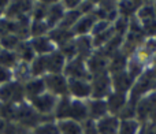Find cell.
Wrapping results in <instances>:
<instances>
[{"label": "cell", "instance_id": "1", "mask_svg": "<svg viewBox=\"0 0 156 134\" xmlns=\"http://www.w3.org/2000/svg\"><path fill=\"white\" fill-rule=\"evenodd\" d=\"M26 101L23 92V83L16 81L0 86V104L2 105H18Z\"/></svg>", "mask_w": 156, "mask_h": 134}, {"label": "cell", "instance_id": "2", "mask_svg": "<svg viewBox=\"0 0 156 134\" xmlns=\"http://www.w3.org/2000/svg\"><path fill=\"white\" fill-rule=\"evenodd\" d=\"M58 100L59 97L54 96V94L48 93H43L41 96L36 97L34 100L29 101V104L32 105V108L40 116L43 118H47V116H54V112H55V108H56V104H58Z\"/></svg>", "mask_w": 156, "mask_h": 134}, {"label": "cell", "instance_id": "3", "mask_svg": "<svg viewBox=\"0 0 156 134\" xmlns=\"http://www.w3.org/2000/svg\"><path fill=\"white\" fill-rule=\"evenodd\" d=\"M45 83V90L56 97L69 96V83L67 78L63 74H47L43 77Z\"/></svg>", "mask_w": 156, "mask_h": 134}, {"label": "cell", "instance_id": "4", "mask_svg": "<svg viewBox=\"0 0 156 134\" xmlns=\"http://www.w3.org/2000/svg\"><path fill=\"white\" fill-rule=\"evenodd\" d=\"M33 2H10L4 11V18L8 21H19V19H32Z\"/></svg>", "mask_w": 156, "mask_h": 134}, {"label": "cell", "instance_id": "5", "mask_svg": "<svg viewBox=\"0 0 156 134\" xmlns=\"http://www.w3.org/2000/svg\"><path fill=\"white\" fill-rule=\"evenodd\" d=\"M63 75L67 79H83L88 78V70H86L83 60L81 58H74L69 60L63 70Z\"/></svg>", "mask_w": 156, "mask_h": 134}, {"label": "cell", "instance_id": "6", "mask_svg": "<svg viewBox=\"0 0 156 134\" xmlns=\"http://www.w3.org/2000/svg\"><path fill=\"white\" fill-rule=\"evenodd\" d=\"M43 58H44L47 74H63V70H65L66 66V59L59 51H55Z\"/></svg>", "mask_w": 156, "mask_h": 134}, {"label": "cell", "instance_id": "7", "mask_svg": "<svg viewBox=\"0 0 156 134\" xmlns=\"http://www.w3.org/2000/svg\"><path fill=\"white\" fill-rule=\"evenodd\" d=\"M23 92H25V99L26 101H32L36 97L41 96L45 93V83H44L43 78H30L29 81L23 83Z\"/></svg>", "mask_w": 156, "mask_h": 134}, {"label": "cell", "instance_id": "8", "mask_svg": "<svg viewBox=\"0 0 156 134\" xmlns=\"http://www.w3.org/2000/svg\"><path fill=\"white\" fill-rule=\"evenodd\" d=\"M30 45L37 56H45L52 52H55V44L48 36H41V37H33L30 38Z\"/></svg>", "mask_w": 156, "mask_h": 134}, {"label": "cell", "instance_id": "9", "mask_svg": "<svg viewBox=\"0 0 156 134\" xmlns=\"http://www.w3.org/2000/svg\"><path fill=\"white\" fill-rule=\"evenodd\" d=\"M69 83V96H74L78 99L81 97L92 96V88L86 81L83 79H67Z\"/></svg>", "mask_w": 156, "mask_h": 134}, {"label": "cell", "instance_id": "10", "mask_svg": "<svg viewBox=\"0 0 156 134\" xmlns=\"http://www.w3.org/2000/svg\"><path fill=\"white\" fill-rule=\"evenodd\" d=\"M65 12H66V10L62 3H51L49 4L48 12H47V16H45V22L49 26V29L52 30L54 27H56L60 23Z\"/></svg>", "mask_w": 156, "mask_h": 134}, {"label": "cell", "instance_id": "11", "mask_svg": "<svg viewBox=\"0 0 156 134\" xmlns=\"http://www.w3.org/2000/svg\"><path fill=\"white\" fill-rule=\"evenodd\" d=\"M92 88V96L96 100L107 94L108 89H110V79L105 74H97L93 75V82L90 85Z\"/></svg>", "mask_w": 156, "mask_h": 134}, {"label": "cell", "instance_id": "12", "mask_svg": "<svg viewBox=\"0 0 156 134\" xmlns=\"http://www.w3.org/2000/svg\"><path fill=\"white\" fill-rule=\"evenodd\" d=\"M73 36H74V33L71 32V30L63 29V27H58V26L54 27V29L48 33V37L51 38L52 43H54L55 45H58L59 48L63 47L65 44L73 41Z\"/></svg>", "mask_w": 156, "mask_h": 134}, {"label": "cell", "instance_id": "13", "mask_svg": "<svg viewBox=\"0 0 156 134\" xmlns=\"http://www.w3.org/2000/svg\"><path fill=\"white\" fill-rule=\"evenodd\" d=\"M86 118H88V107L81 100H71L69 119L76 121L80 123L81 121H85Z\"/></svg>", "mask_w": 156, "mask_h": 134}, {"label": "cell", "instance_id": "14", "mask_svg": "<svg viewBox=\"0 0 156 134\" xmlns=\"http://www.w3.org/2000/svg\"><path fill=\"white\" fill-rule=\"evenodd\" d=\"M15 54L18 55L19 62L27 63V65H30V63L34 60V58L37 56V55L34 54V51H33V48H32V45H30V41L29 40L22 41V43L18 45V48L15 49Z\"/></svg>", "mask_w": 156, "mask_h": 134}, {"label": "cell", "instance_id": "15", "mask_svg": "<svg viewBox=\"0 0 156 134\" xmlns=\"http://www.w3.org/2000/svg\"><path fill=\"white\" fill-rule=\"evenodd\" d=\"M94 15H85V16H81L80 19H78V22L73 26V29H71V32L74 33V34H85V33H88L89 30L93 29L94 23H96V21H94Z\"/></svg>", "mask_w": 156, "mask_h": 134}, {"label": "cell", "instance_id": "16", "mask_svg": "<svg viewBox=\"0 0 156 134\" xmlns=\"http://www.w3.org/2000/svg\"><path fill=\"white\" fill-rule=\"evenodd\" d=\"M18 65H19V58L15 54V51H8V49L0 48V66L14 70Z\"/></svg>", "mask_w": 156, "mask_h": 134}, {"label": "cell", "instance_id": "17", "mask_svg": "<svg viewBox=\"0 0 156 134\" xmlns=\"http://www.w3.org/2000/svg\"><path fill=\"white\" fill-rule=\"evenodd\" d=\"M119 122L116 118H103L97 123V133L100 134H118Z\"/></svg>", "mask_w": 156, "mask_h": 134}, {"label": "cell", "instance_id": "18", "mask_svg": "<svg viewBox=\"0 0 156 134\" xmlns=\"http://www.w3.org/2000/svg\"><path fill=\"white\" fill-rule=\"evenodd\" d=\"M56 125L60 134H82V126L76 121L71 119L56 121Z\"/></svg>", "mask_w": 156, "mask_h": 134}, {"label": "cell", "instance_id": "19", "mask_svg": "<svg viewBox=\"0 0 156 134\" xmlns=\"http://www.w3.org/2000/svg\"><path fill=\"white\" fill-rule=\"evenodd\" d=\"M132 77H130L129 74H126V72H118V74H114V86H115V90L116 93H123L127 90V89L130 88V85H132Z\"/></svg>", "mask_w": 156, "mask_h": 134}, {"label": "cell", "instance_id": "20", "mask_svg": "<svg viewBox=\"0 0 156 134\" xmlns=\"http://www.w3.org/2000/svg\"><path fill=\"white\" fill-rule=\"evenodd\" d=\"M107 104L101 100H92L90 104H89V108H88V116L93 119H97V118H101L105 112H107Z\"/></svg>", "mask_w": 156, "mask_h": 134}, {"label": "cell", "instance_id": "21", "mask_svg": "<svg viewBox=\"0 0 156 134\" xmlns=\"http://www.w3.org/2000/svg\"><path fill=\"white\" fill-rule=\"evenodd\" d=\"M21 43L22 40L14 33H8V34H4L3 37H0V48L8 49V51H15Z\"/></svg>", "mask_w": 156, "mask_h": 134}, {"label": "cell", "instance_id": "22", "mask_svg": "<svg viewBox=\"0 0 156 134\" xmlns=\"http://www.w3.org/2000/svg\"><path fill=\"white\" fill-rule=\"evenodd\" d=\"M51 32L49 26L45 21H32L30 22V38L41 37V36H48Z\"/></svg>", "mask_w": 156, "mask_h": 134}, {"label": "cell", "instance_id": "23", "mask_svg": "<svg viewBox=\"0 0 156 134\" xmlns=\"http://www.w3.org/2000/svg\"><path fill=\"white\" fill-rule=\"evenodd\" d=\"M33 134H60L55 121H45L32 130Z\"/></svg>", "mask_w": 156, "mask_h": 134}, {"label": "cell", "instance_id": "24", "mask_svg": "<svg viewBox=\"0 0 156 134\" xmlns=\"http://www.w3.org/2000/svg\"><path fill=\"white\" fill-rule=\"evenodd\" d=\"M88 67L94 75L103 74V69L105 67V59L103 58V55H93L92 58H89Z\"/></svg>", "mask_w": 156, "mask_h": 134}, {"label": "cell", "instance_id": "25", "mask_svg": "<svg viewBox=\"0 0 156 134\" xmlns=\"http://www.w3.org/2000/svg\"><path fill=\"white\" fill-rule=\"evenodd\" d=\"M76 48H77V58H81L83 59L85 56H88L89 52H90V48H92V40L88 37H81L76 41Z\"/></svg>", "mask_w": 156, "mask_h": 134}, {"label": "cell", "instance_id": "26", "mask_svg": "<svg viewBox=\"0 0 156 134\" xmlns=\"http://www.w3.org/2000/svg\"><path fill=\"white\" fill-rule=\"evenodd\" d=\"M125 103H126V99H125L123 93H114L112 96L110 97L107 103V107L110 108L112 112H118V111L123 110Z\"/></svg>", "mask_w": 156, "mask_h": 134}, {"label": "cell", "instance_id": "27", "mask_svg": "<svg viewBox=\"0 0 156 134\" xmlns=\"http://www.w3.org/2000/svg\"><path fill=\"white\" fill-rule=\"evenodd\" d=\"M126 67V59H125L123 55H119L118 52L114 54L112 62L110 65V70L114 72V74H118V72H122Z\"/></svg>", "mask_w": 156, "mask_h": 134}, {"label": "cell", "instance_id": "28", "mask_svg": "<svg viewBox=\"0 0 156 134\" xmlns=\"http://www.w3.org/2000/svg\"><path fill=\"white\" fill-rule=\"evenodd\" d=\"M138 130V123L136 121H123L121 125H119V130L118 134H137Z\"/></svg>", "mask_w": 156, "mask_h": 134}, {"label": "cell", "instance_id": "29", "mask_svg": "<svg viewBox=\"0 0 156 134\" xmlns=\"http://www.w3.org/2000/svg\"><path fill=\"white\" fill-rule=\"evenodd\" d=\"M114 32H115L114 29H107V30H104L103 33H100V34H96V36H94L93 44H94L96 47H97V45H101V44H107L108 41L112 38Z\"/></svg>", "mask_w": 156, "mask_h": 134}, {"label": "cell", "instance_id": "30", "mask_svg": "<svg viewBox=\"0 0 156 134\" xmlns=\"http://www.w3.org/2000/svg\"><path fill=\"white\" fill-rule=\"evenodd\" d=\"M14 81V72L12 70L5 69V67L0 66V86L7 85V83Z\"/></svg>", "mask_w": 156, "mask_h": 134}, {"label": "cell", "instance_id": "31", "mask_svg": "<svg viewBox=\"0 0 156 134\" xmlns=\"http://www.w3.org/2000/svg\"><path fill=\"white\" fill-rule=\"evenodd\" d=\"M144 30L148 34H155L156 33V21L155 19H145L144 21Z\"/></svg>", "mask_w": 156, "mask_h": 134}, {"label": "cell", "instance_id": "32", "mask_svg": "<svg viewBox=\"0 0 156 134\" xmlns=\"http://www.w3.org/2000/svg\"><path fill=\"white\" fill-rule=\"evenodd\" d=\"M140 15L141 18L145 21V19H154V15H155V10L152 7H147V8H143L140 11Z\"/></svg>", "mask_w": 156, "mask_h": 134}, {"label": "cell", "instance_id": "33", "mask_svg": "<svg viewBox=\"0 0 156 134\" xmlns=\"http://www.w3.org/2000/svg\"><path fill=\"white\" fill-rule=\"evenodd\" d=\"M82 134H97V130L93 127L90 121L86 122L85 127H82Z\"/></svg>", "mask_w": 156, "mask_h": 134}, {"label": "cell", "instance_id": "34", "mask_svg": "<svg viewBox=\"0 0 156 134\" xmlns=\"http://www.w3.org/2000/svg\"><path fill=\"white\" fill-rule=\"evenodd\" d=\"M8 3H10V2H0V11H3V12H4L5 8L8 7Z\"/></svg>", "mask_w": 156, "mask_h": 134}, {"label": "cell", "instance_id": "35", "mask_svg": "<svg viewBox=\"0 0 156 134\" xmlns=\"http://www.w3.org/2000/svg\"><path fill=\"white\" fill-rule=\"evenodd\" d=\"M18 134H33V133H32V130H23V132L18 133Z\"/></svg>", "mask_w": 156, "mask_h": 134}, {"label": "cell", "instance_id": "36", "mask_svg": "<svg viewBox=\"0 0 156 134\" xmlns=\"http://www.w3.org/2000/svg\"><path fill=\"white\" fill-rule=\"evenodd\" d=\"M4 18V12H3V11H0V19H3Z\"/></svg>", "mask_w": 156, "mask_h": 134}, {"label": "cell", "instance_id": "37", "mask_svg": "<svg viewBox=\"0 0 156 134\" xmlns=\"http://www.w3.org/2000/svg\"><path fill=\"white\" fill-rule=\"evenodd\" d=\"M0 134H4V133H3V132H0Z\"/></svg>", "mask_w": 156, "mask_h": 134}]
</instances>
